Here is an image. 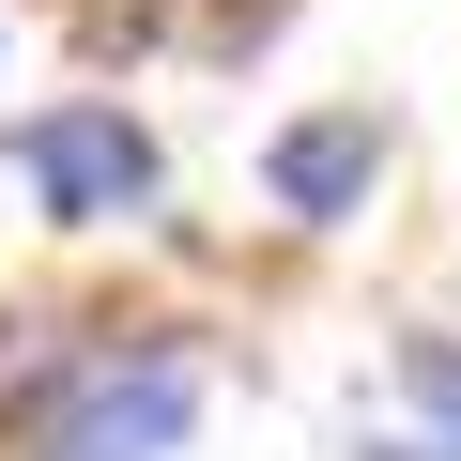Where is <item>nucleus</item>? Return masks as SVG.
<instances>
[{"label": "nucleus", "instance_id": "obj_1", "mask_svg": "<svg viewBox=\"0 0 461 461\" xmlns=\"http://www.w3.org/2000/svg\"><path fill=\"white\" fill-rule=\"evenodd\" d=\"M185 430H200V354L154 323H108L77 354V384L16 430V461H169Z\"/></svg>", "mask_w": 461, "mask_h": 461}, {"label": "nucleus", "instance_id": "obj_2", "mask_svg": "<svg viewBox=\"0 0 461 461\" xmlns=\"http://www.w3.org/2000/svg\"><path fill=\"white\" fill-rule=\"evenodd\" d=\"M0 169L47 200V230H123V215L169 200V154H154V123L123 93H62L32 123H0Z\"/></svg>", "mask_w": 461, "mask_h": 461}, {"label": "nucleus", "instance_id": "obj_3", "mask_svg": "<svg viewBox=\"0 0 461 461\" xmlns=\"http://www.w3.org/2000/svg\"><path fill=\"white\" fill-rule=\"evenodd\" d=\"M384 108H293L277 139H262V200L293 215V230H354L369 200H384Z\"/></svg>", "mask_w": 461, "mask_h": 461}, {"label": "nucleus", "instance_id": "obj_4", "mask_svg": "<svg viewBox=\"0 0 461 461\" xmlns=\"http://www.w3.org/2000/svg\"><path fill=\"white\" fill-rule=\"evenodd\" d=\"M93 339H108V323H77V308H0V430H32V415L77 384Z\"/></svg>", "mask_w": 461, "mask_h": 461}, {"label": "nucleus", "instance_id": "obj_5", "mask_svg": "<svg viewBox=\"0 0 461 461\" xmlns=\"http://www.w3.org/2000/svg\"><path fill=\"white\" fill-rule=\"evenodd\" d=\"M400 400H415V430L461 446V339H400Z\"/></svg>", "mask_w": 461, "mask_h": 461}, {"label": "nucleus", "instance_id": "obj_6", "mask_svg": "<svg viewBox=\"0 0 461 461\" xmlns=\"http://www.w3.org/2000/svg\"><path fill=\"white\" fill-rule=\"evenodd\" d=\"M354 461H461V446H446V430H369Z\"/></svg>", "mask_w": 461, "mask_h": 461}]
</instances>
